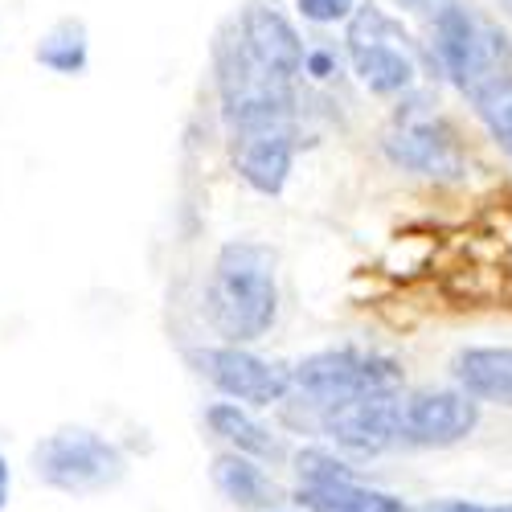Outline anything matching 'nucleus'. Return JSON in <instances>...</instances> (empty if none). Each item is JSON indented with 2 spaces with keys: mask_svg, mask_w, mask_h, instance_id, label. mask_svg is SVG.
Segmentation results:
<instances>
[{
  "mask_svg": "<svg viewBox=\"0 0 512 512\" xmlns=\"http://www.w3.org/2000/svg\"><path fill=\"white\" fill-rule=\"evenodd\" d=\"M205 312L226 345L263 340L279 316V283L275 254L254 238H234L218 250L205 287Z\"/></svg>",
  "mask_w": 512,
  "mask_h": 512,
  "instance_id": "nucleus-1",
  "label": "nucleus"
},
{
  "mask_svg": "<svg viewBox=\"0 0 512 512\" xmlns=\"http://www.w3.org/2000/svg\"><path fill=\"white\" fill-rule=\"evenodd\" d=\"M218 99L234 136L287 127L295 107L291 82L254 58L246 50V41L238 37V29L218 41Z\"/></svg>",
  "mask_w": 512,
  "mask_h": 512,
  "instance_id": "nucleus-2",
  "label": "nucleus"
},
{
  "mask_svg": "<svg viewBox=\"0 0 512 512\" xmlns=\"http://www.w3.org/2000/svg\"><path fill=\"white\" fill-rule=\"evenodd\" d=\"M435 58L467 99L488 91L492 82L512 78V41L504 29L463 5H451L435 21Z\"/></svg>",
  "mask_w": 512,
  "mask_h": 512,
  "instance_id": "nucleus-3",
  "label": "nucleus"
},
{
  "mask_svg": "<svg viewBox=\"0 0 512 512\" xmlns=\"http://www.w3.org/2000/svg\"><path fill=\"white\" fill-rule=\"evenodd\" d=\"M123 451L87 426H62L33 447V476L66 496H95L123 480Z\"/></svg>",
  "mask_w": 512,
  "mask_h": 512,
  "instance_id": "nucleus-4",
  "label": "nucleus"
},
{
  "mask_svg": "<svg viewBox=\"0 0 512 512\" xmlns=\"http://www.w3.org/2000/svg\"><path fill=\"white\" fill-rule=\"evenodd\" d=\"M291 390H300L316 410H328L353 398L398 394L402 365L394 357L361 349H320L291 369Z\"/></svg>",
  "mask_w": 512,
  "mask_h": 512,
  "instance_id": "nucleus-5",
  "label": "nucleus"
},
{
  "mask_svg": "<svg viewBox=\"0 0 512 512\" xmlns=\"http://www.w3.org/2000/svg\"><path fill=\"white\" fill-rule=\"evenodd\" d=\"M345 46H349L353 74L365 82L373 95H406L414 87V78H418L414 37L386 9L361 5L349 17Z\"/></svg>",
  "mask_w": 512,
  "mask_h": 512,
  "instance_id": "nucleus-6",
  "label": "nucleus"
},
{
  "mask_svg": "<svg viewBox=\"0 0 512 512\" xmlns=\"http://www.w3.org/2000/svg\"><path fill=\"white\" fill-rule=\"evenodd\" d=\"M193 365L213 390L226 394V402H238V406H275L291 394V369L242 345L197 349Z\"/></svg>",
  "mask_w": 512,
  "mask_h": 512,
  "instance_id": "nucleus-7",
  "label": "nucleus"
},
{
  "mask_svg": "<svg viewBox=\"0 0 512 512\" xmlns=\"http://www.w3.org/2000/svg\"><path fill=\"white\" fill-rule=\"evenodd\" d=\"M386 156L406 168V173L431 177V181H459L467 173V160L459 148L455 127L426 111H398L394 132L386 136Z\"/></svg>",
  "mask_w": 512,
  "mask_h": 512,
  "instance_id": "nucleus-8",
  "label": "nucleus"
},
{
  "mask_svg": "<svg viewBox=\"0 0 512 512\" xmlns=\"http://www.w3.org/2000/svg\"><path fill=\"white\" fill-rule=\"evenodd\" d=\"M320 431L353 455H381L390 447H402V398L398 394H373L353 398L320 410Z\"/></svg>",
  "mask_w": 512,
  "mask_h": 512,
  "instance_id": "nucleus-9",
  "label": "nucleus"
},
{
  "mask_svg": "<svg viewBox=\"0 0 512 512\" xmlns=\"http://www.w3.org/2000/svg\"><path fill=\"white\" fill-rule=\"evenodd\" d=\"M480 426V402L463 390H418L402 398V447H455Z\"/></svg>",
  "mask_w": 512,
  "mask_h": 512,
  "instance_id": "nucleus-10",
  "label": "nucleus"
},
{
  "mask_svg": "<svg viewBox=\"0 0 512 512\" xmlns=\"http://www.w3.org/2000/svg\"><path fill=\"white\" fill-rule=\"evenodd\" d=\"M234 29H238V37L246 41V50L259 58L267 70H275L279 78L295 82V74L304 70L308 50H304L300 33H295V25H291L279 9H271V5H250V9L234 21Z\"/></svg>",
  "mask_w": 512,
  "mask_h": 512,
  "instance_id": "nucleus-11",
  "label": "nucleus"
},
{
  "mask_svg": "<svg viewBox=\"0 0 512 512\" xmlns=\"http://www.w3.org/2000/svg\"><path fill=\"white\" fill-rule=\"evenodd\" d=\"M295 164V136L291 127H267V132L234 136V168L238 177L263 197H279L287 189Z\"/></svg>",
  "mask_w": 512,
  "mask_h": 512,
  "instance_id": "nucleus-12",
  "label": "nucleus"
},
{
  "mask_svg": "<svg viewBox=\"0 0 512 512\" xmlns=\"http://www.w3.org/2000/svg\"><path fill=\"white\" fill-rule=\"evenodd\" d=\"M451 373L459 381V390L476 402H492L512 410V349L508 345H476L463 349L451 361Z\"/></svg>",
  "mask_w": 512,
  "mask_h": 512,
  "instance_id": "nucleus-13",
  "label": "nucleus"
},
{
  "mask_svg": "<svg viewBox=\"0 0 512 512\" xmlns=\"http://www.w3.org/2000/svg\"><path fill=\"white\" fill-rule=\"evenodd\" d=\"M205 422H209V431L218 439H226L238 455H250V459H279L283 455L279 439L238 402H213L205 410Z\"/></svg>",
  "mask_w": 512,
  "mask_h": 512,
  "instance_id": "nucleus-14",
  "label": "nucleus"
},
{
  "mask_svg": "<svg viewBox=\"0 0 512 512\" xmlns=\"http://www.w3.org/2000/svg\"><path fill=\"white\" fill-rule=\"evenodd\" d=\"M213 488L238 508H267L271 504V480L250 455L226 451L213 459Z\"/></svg>",
  "mask_w": 512,
  "mask_h": 512,
  "instance_id": "nucleus-15",
  "label": "nucleus"
},
{
  "mask_svg": "<svg viewBox=\"0 0 512 512\" xmlns=\"http://www.w3.org/2000/svg\"><path fill=\"white\" fill-rule=\"evenodd\" d=\"M300 504L308 512H410L402 496L365 488L357 480H349V484H324V488H300Z\"/></svg>",
  "mask_w": 512,
  "mask_h": 512,
  "instance_id": "nucleus-16",
  "label": "nucleus"
},
{
  "mask_svg": "<svg viewBox=\"0 0 512 512\" xmlns=\"http://www.w3.org/2000/svg\"><path fill=\"white\" fill-rule=\"evenodd\" d=\"M37 62L54 70V74H82L91 62V46H87V25L82 21H58L46 37L37 41Z\"/></svg>",
  "mask_w": 512,
  "mask_h": 512,
  "instance_id": "nucleus-17",
  "label": "nucleus"
},
{
  "mask_svg": "<svg viewBox=\"0 0 512 512\" xmlns=\"http://www.w3.org/2000/svg\"><path fill=\"white\" fill-rule=\"evenodd\" d=\"M472 103H476L480 123L488 127V136L496 140V148L512 156V78L492 82V87L480 91Z\"/></svg>",
  "mask_w": 512,
  "mask_h": 512,
  "instance_id": "nucleus-18",
  "label": "nucleus"
},
{
  "mask_svg": "<svg viewBox=\"0 0 512 512\" xmlns=\"http://www.w3.org/2000/svg\"><path fill=\"white\" fill-rule=\"evenodd\" d=\"M295 472H300L304 488H324V484H349L357 480V472L345 463V459H336L332 451H320V447H308L295 455Z\"/></svg>",
  "mask_w": 512,
  "mask_h": 512,
  "instance_id": "nucleus-19",
  "label": "nucleus"
},
{
  "mask_svg": "<svg viewBox=\"0 0 512 512\" xmlns=\"http://www.w3.org/2000/svg\"><path fill=\"white\" fill-rule=\"evenodd\" d=\"M295 9L312 25H336L357 13V0H295Z\"/></svg>",
  "mask_w": 512,
  "mask_h": 512,
  "instance_id": "nucleus-20",
  "label": "nucleus"
},
{
  "mask_svg": "<svg viewBox=\"0 0 512 512\" xmlns=\"http://www.w3.org/2000/svg\"><path fill=\"white\" fill-rule=\"evenodd\" d=\"M422 512H512V504H476V500H439Z\"/></svg>",
  "mask_w": 512,
  "mask_h": 512,
  "instance_id": "nucleus-21",
  "label": "nucleus"
},
{
  "mask_svg": "<svg viewBox=\"0 0 512 512\" xmlns=\"http://www.w3.org/2000/svg\"><path fill=\"white\" fill-rule=\"evenodd\" d=\"M394 5H402L406 13H418V17H431V21H439L455 0H394Z\"/></svg>",
  "mask_w": 512,
  "mask_h": 512,
  "instance_id": "nucleus-22",
  "label": "nucleus"
},
{
  "mask_svg": "<svg viewBox=\"0 0 512 512\" xmlns=\"http://www.w3.org/2000/svg\"><path fill=\"white\" fill-rule=\"evenodd\" d=\"M9 484H13V476H9V459L0 455V512H5V504H9Z\"/></svg>",
  "mask_w": 512,
  "mask_h": 512,
  "instance_id": "nucleus-23",
  "label": "nucleus"
},
{
  "mask_svg": "<svg viewBox=\"0 0 512 512\" xmlns=\"http://www.w3.org/2000/svg\"><path fill=\"white\" fill-rule=\"evenodd\" d=\"M500 5H504V9H508V13H512V0H500Z\"/></svg>",
  "mask_w": 512,
  "mask_h": 512,
  "instance_id": "nucleus-24",
  "label": "nucleus"
}]
</instances>
